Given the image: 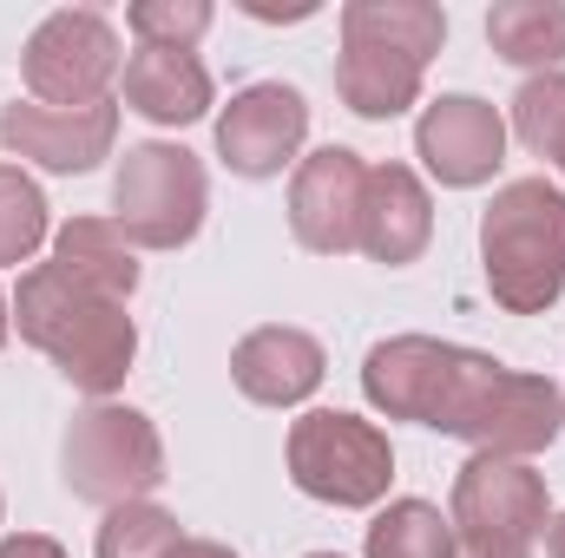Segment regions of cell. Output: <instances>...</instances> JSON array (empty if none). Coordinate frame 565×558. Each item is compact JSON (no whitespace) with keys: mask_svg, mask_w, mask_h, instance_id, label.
I'll return each mask as SVG.
<instances>
[{"mask_svg":"<svg viewBox=\"0 0 565 558\" xmlns=\"http://www.w3.org/2000/svg\"><path fill=\"white\" fill-rule=\"evenodd\" d=\"M289 480L322 506H382L395 480V447L375 420L309 408L289 427Z\"/></svg>","mask_w":565,"mask_h":558,"instance_id":"cell-8","label":"cell"},{"mask_svg":"<svg viewBox=\"0 0 565 558\" xmlns=\"http://www.w3.org/2000/svg\"><path fill=\"white\" fill-rule=\"evenodd\" d=\"M20 73L40 106H99L106 86L126 73V53L99 7H60L26 33Z\"/></svg>","mask_w":565,"mask_h":558,"instance_id":"cell-9","label":"cell"},{"mask_svg":"<svg viewBox=\"0 0 565 558\" xmlns=\"http://www.w3.org/2000/svg\"><path fill=\"white\" fill-rule=\"evenodd\" d=\"M119 139V106H40V99H13L0 106V144L40 171H93L99 158H113Z\"/></svg>","mask_w":565,"mask_h":558,"instance_id":"cell-11","label":"cell"},{"mask_svg":"<svg viewBox=\"0 0 565 558\" xmlns=\"http://www.w3.org/2000/svg\"><path fill=\"white\" fill-rule=\"evenodd\" d=\"M184 533L164 506L151 500H132V506H113L106 526H99V558H171Z\"/></svg>","mask_w":565,"mask_h":558,"instance_id":"cell-21","label":"cell"},{"mask_svg":"<svg viewBox=\"0 0 565 558\" xmlns=\"http://www.w3.org/2000/svg\"><path fill=\"white\" fill-rule=\"evenodd\" d=\"M434 237V204L427 184L408 164H369V197H362V257L402 270L415 264Z\"/></svg>","mask_w":565,"mask_h":558,"instance_id":"cell-15","label":"cell"},{"mask_svg":"<svg viewBox=\"0 0 565 558\" xmlns=\"http://www.w3.org/2000/svg\"><path fill=\"white\" fill-rule=\"evenodd\" d=\"M559 171H565V151H559Z\"/></svg>","mask_w":565,"mask_h":558,"instance_id":"cell-30","label":"cell"},{"mask_svg":"<svg viewBox=\"0 0 565 558\" xmlns=\"http://www.w3.org/2000/svg\"><path fill=\"white\" fill-rule=\"evenodd\" d=\"M60 480H66L73 500H86L99 513L151 500L158 480H164V440H158L151 415L126 408V401H86L66 427Z\"/></svg>","mask_w":565,"mask_h":558,"instance_id":"cell-5","label":"cell"},{"mask_svg":"<svg viewBox=\"0 0 565 558\" xmlns=\"http://www.w3.org/2000/svg\"><path fill=\"white\" fill-rule=\"evenodd\" d=\"M309 558H342V552H309Z\"/></svg>","mask_w":565,"mask_h":558,"instance_id":"cell-29","label":"cell"},{"mask_svg":"<svg viewBox=\"0 0 565 558\" xmlns=\"http://www.w3.org/2000/svg\"><path fill=\"white\" fill-rule=\"evenodd\" d=\"M46 244V197L20 164H0V264H26Z\"/></svg>","mask_w":565,"mask_h":558,"instance_id":"cell-20","label":"cell"},{"mask_svg":"<svg viewBox=\"0 0 565 558\" xmlns=\"http://www.w3.org/2000/svg\"><path fill=\"white\" fill-rule=\"evenodd\" d=\"M7 329H13V302L0 296V348H7Z\"/></svg>","mask_w":565,"mask_h":558,"instance_id":"cell-28","label":"cell"},{"mask_svg":"<svg viewBox=\"0 0 565 558\" xmlns=\"http://www.w3.org/2000/svg\"><path fill=\"white\" fill-rule=\"evenodd\" d=\"M250 20H309L316 13V0H296V7H277V0H237Z\"/></svg>","mask_w":565,"mask_h":558,"instance_id":"cell-25","label":"cell"},{"mask_svg":"<svg viewBox=\"0 0 565 558\" xmlns=\"http://www.w3.org/2000/svg\"><path fill=\"white\" fill-rule=\"evenodd\" d=\"M126 26L139 33V46H198L211 26V0H139L126 7Z\"/></svg>","mask_w":565,"mask_h":558,"instance_id":"cell-23","label":"cell"},{"mask_svg":"<svg viewBox=\"0 0 565 558\" xmlns=\"http://www.w3.org/2000/svg\"><path fill=\"white\" fill-rule=\"evenodd\" d=\"M171 558H237V552H231V546H217V539H178Z\"/></svg>","mask_w":565,"mask_h":558,"instance_id":"cell-26","label":"cell"},{"mask_svg":"<svg viewBox=\"0 0 565 558\" xmlns=\"http://www.w3.org/2000/svg\"><path fill=\"white\" fill-rule=\"evenodd\" d=\"M487 289L513 315H546L565 296V191L546 178H513L480 217Z\"/></svg>","mask_w":565,"mask_h":558,"instance_id":"cell-4","label":"cell"},{"mask_svg":"<svg viewBox=\"0 0 565 558\" xmlns=\"http://www.w3.org/2000/svg\"><path fill=\"white\" fill-rule=\"evenodd\" d=\"M546 552H553V558H565V513L553 519V526H546Z\"/></svg>","mask_w":565,"mask_h":558,"instance_id":"cell-27","label":"cell"},{"mask_svg":"<svg viewBox=\"0 0 565 558\" xmlns=\"http://www.w3.org/2000/svg\"><path fill=\"white\" fill-rule=\"evenodd\" d=\"M513 132H520L526 151H540V158L559 164V151H565V73H533V79L520 86V99H513Z\"/></svg>","mask_w":565,"mask_h":558,"instance_id":"cell-22","label":"cell"},{"mask_svg":"<svg viewBox=\"0 0 565 558\" xmlns=\"http://www.w3.org/2000/svg\"><path fill=\"white\" fill-rule=\"evenodd\" d=\"M362 197H369V164L349 144H322L296 164L289 178V230L316 257H349L362 250Z\"/></svg>","mask_w":565,"mask_h":558,"instance_id":"cell-10","label":"cell"},{"mask_svg":"<svg viewBox=\"0 0 565 558\" xmlns=\"http://www.w3.org/2000/svg\"><path fill=\"white\" fill-rule=\"evenodd\" d=\"M369 558H454V526L427 500H388L369 526Z\"/></svg>","mask_w":565,"mask_h":558,"instance_id":"cell-19","label":"cell"},{"mask_svg":"<svg viewBox=\"0 0 565 558\" xmlns=\"http://www.w3.org/2000/svg\"><path fill=\"white\" fill-rule=\"evenodd\" d=\"M204 204H211V184H204V164L184 144L145 139L119 158L113 224L132 237V250H178V244H191L198 224H204Z\"/></svg>","mask_w":565,"mask_h":558,"instance_id":"cell-7","label":"cell"},{"mask_svg":"<svg viewBox=\"0 0 565 558\" xmlns=\"http://www.w3.org/2000/svg\"><path fill=\"white\" fill-rule=\"evenodd\" d=\"M13 322L79 395L113 401L126 388L132 355H139V329H132L126 302H113L99 289H79L53 264H33L13 289Z\"/></svg>","mask_w":565,"mask_h":558,"instance_id":"cell-2","label":"cell"},{"mask_svg":"<svg viewBox=\"0 0 565 558\" xmlns=\"http://www.w3.org/2000/svg\"><path fill=\"white\" fill-rule=\"evenodd\" d=\"M322 342L309 329H289V322H270V329H250L237 348H231V382L244 388V401L257 408H296L322 388Z\"/></svg>","mask_w":565,"mask_h":558,"instance_id":"cell-14","label":"cell"},{"mask_svg":"<svg viewBox=\"0 0 565 558\" xmlns=\"http://www.w3.org/2000/svg\"><path fill=\"white\" fill-rule=\"evenodd\" d=\"M415 158L447 191H473L507 158V119L487 99H473V93H447V99L427 106L422 126H415Z\"/></svg>","mask_w":565,"mask_h":558,"instance_id":"cell-13","label":"cell"},{"mask_svg":"<svg viewBox=\"0 0 565 558\" xmlns=\"http://www.w3.org/2000/svg\"><path fill=\"white\" fill-rule=\"evenodd\" d=\"M0 558H66L46 533H13V539H0Z\"/></svg>","mask_w":565,"mask_h":558,"instance_id":"cell-24","label":"cell"},{"mask_svg":"<svg viewBox=\"0 0 565 558\" xmlns=\"http://www.w3.org/2000/svg\"><path fill=\"white\" fill-rule=\"evenodd\" d=\"M302 139H309V106L282 79L244 86L217 119V158L237 178H282V164H296Z\"/></svg>","mask_w":565,"mask_h":558,"instance_id":"cell-12","label":"cell"},{"mask_svg":"<svg viewBox=\"0 0 565 558\" xmlns=\"http://www.w3.org/2000/svg\"><path fill=\"white\" fill-rule=\"evenodd\" d=\"M447 526H454V558H533L540 533L553 526L546 480L526 460L473 453L454 480Z\"/></svg>","mask_w":565,"mask_h":558,"instance_id":"cell-6","label":"cell"},{"mask_svg":"<svg viewBox=\"0 0 565 558\" xmlns=\"http://www.w3.org/2000/svg\"><path fill=\"white\" fill-rule=\"evenodd\" d=\"M447 40V13L427 0H349L335 93L355 119H402L422 99L427 60Z\"/></svg>","mask_w":565,"mask_h":558,"instance_id":"cell-3","label":"cell"},{"mask_svg":"<svg viewBox=\"0 0 565 558\" xmlns=\"http://www.w3.org/2000/svg\"><path fill=\"white\" fill-rule=\"evenodd\" d=\"M126 106L151 126H198L211 112V73L184 46H139L126 60Z\"/></svg>","mask_w":565,"mask_h":558,"instance_id":"cell-16","label":"cell"},{"mask_svg":"<svg viewBox=\"0 0 565 558\" xmlns=\"http://www.w3.org/2000/svg\"><path fill=\"white\" fill-rule=\"evenodd\" d=\"M487 40L507 66L553 73L565 60V7L559 0H500L487 13Z\"/></svg>","mask_w":565,"mask_h":558,"instance_id":"cell-18","label":"cell"},{"mask_svg":"<svg viewBox=\"0 0 565 558\" xmlns=\"http://www.w3.org/2000/svg\"><path fill=\"white\" fill-rule=\"evenodd\" d=\"M362 395L388 420H422L493 460H533L565 427V395L546 375H520L480 348L395 335L362 362Z\"/></svg>","mask_w":565,"mask_h":558,"instance_id":"cell-1","label":"cell"},{"mask_svg":"<svg viewBox=\"0 0 565 558\" xmlns=\"http://www.w3.org/2000/svg\"><path fill=\"white\" fill-rule=\"evenodd\" d=\"M53 270L73 277L79 289H99L113 302H132L139 289V250L113 217H73L53 230Z\"/></svg>","mask_w":565,"mask_h":558,"instance_id":"cell-17","label":"cell"}]
</instances>
